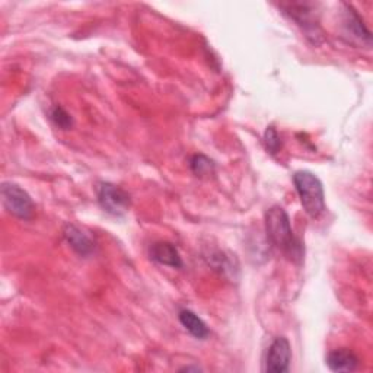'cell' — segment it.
<instances>
[{
	"instance_id": "6da1fadb",
	"label": "cell",
	"mask_w": 373,
	"mask_h": 373,
	"mask_svg": "<svg viewBox=\"0 0 373 373\" xmlns=\"http://www.w3.org/2000/svg\"><path fill=\"white\" fill-rule=\"evenodd\" d=\"M265 232L268 241L273 244L290 261L300 262L303 260V245L296 238L289 215L280 206L270 208L265 213Z\"/></svg>"
},
{
	"instance_id": "7a4b0ae2",
	"label": "cell",
	"mask_w": 373,
	"mask_h": 373,
	"mask_svg": "<svg viewBox=\"0 0 373 373\" xmlns=\"http://www.w3.org/2000/svg\"><path fill=\"white\" fill-rule=\"evenodd\" d=\"M293 184L303 210L312 219H318L325 212V194L320 178L310 171H297Z\"/></svg>"
},
{
	"instance_id": "3957f363",
	"label": "cell",
	"mask_w": 373,
	"mask_h": 373,
	"mask_svg": "<svg viewBox=\"0 0 373 373\" xmlns=\"http://www.w3.org/2000/svg\"><path fill=\"white\" fill-rule=\"evenodd\" d=\"M2 203L8 213L22 220L32 219L34 212H36L31 195L14 183L2 184Z\"/></svg>"
},
{
	"instance_id": "277c9868",
	"label": "cell",
	"mask_w": 373,
	"mask_h": 373,
	"mask_svg": "<svg viewBox=\"0 0 373 373\" xmlns=\"http://www.w3.org/2000/svg\"><path fill=\"white\" fill-rule=\"evenodd\" d=\"M96 197L99 206L113 216H123L130 208L128 193L111 183H99Z\"/></svg>"
},
{
	"instance_id": "5b68a950",
	"label": "cell",
	"mask_w": 373,
	"mask_h": 373,
	"mask_svg": "<svg viewBox=\"0 0 373 373\" xmlns=\"http://www.w3.org/2000/svg\"><path fill=\"white\" fill-rule=\"evenodd\" d=\"M292 360V347L286 337H277L271 343L265 357V372L283 373L289 370Z\"/></svg>"
},
{
	"instance_id": "8992f818",
	"label": "cell",
	"mask_w": 373,
	"mask_h": 373,
	"mask_svg": "<svg viewBox=\"0 0 373 373\" xmlns=\"http://www.w3.org/2000/svg\"><path fill=\"white\" fill-rule=\"evenodd\" d=\"M63 235H64V240L67 241V244H69L71 248L75 252H78L81 257H89L95 252L96 242L93 240V236L89 235L81 226L73 225V223L66 225Z\"/></svg>"
},
{
	"instance_id": "52a82bcc",
	"label": "cell",
	"mask_w": 373,
	"mask_h": 373,
	"mask_svg": "<svg viewBox=\"0 0 373 373\" xmlns=\"http://www.w3.org/2000/svg\"><path fill=\"white\" fill-rule=\"evenodd\" d=\"M149 255L155 262H158L160 265H166L171 268L183 267V258H181L178 250L175 248V245L169 244V242H155L149 248Z\"/></svg>"
},
{
	"instance_id": "ba28073f",
	"label": "cell",
	"mask_w": 373,
	"mask_h": 373,
	"mask_svg": "<svg viewBox=\"0 0 373 373\" xmlns=\"http://www.w3.org/2000/svg\"><path fill=\"white\" fill-rule=\"evenodd\" d=\"M310 5H302V4H293L287 5L286 14L299 25L303 28V31L308 34V37L317 39L318 34V25L314 21L312 12L308 9Z\"/></svg>"
},
{
	"instance_id": "9c48e42d",
	"label": "cell",
	"mask_w": 373,
	"mask_h": 373,
	"mask_svg": "<svg viewBox=\"0 0 373 373\" xmlns=\"http://www.w3.org/2000/svg\"><path fill=\"white\" fill-rule=\"evenodd\" d=\"M327 366L332 372H354L359 367V357L349 349H335L328 353Z\"/></svg>"
},
{
	"instance_id": "30bf717a",
	"label": "cell",
	"mask_w": 373,
	"mask_h": 373,
	"mask_svg": "<svg viewBox=\"0 0 373 373\" xmlns=\"http://www.w3.org/2000/svg\"><path fill=\"white\" fill-rule=\"evenodd\" d=\"M346 11H344V29L347 34L359 41H362V44L364 43L366 46H370V32L367 31L363 19L359 16V14L350 6V5H344Z\"/></svg>"
},
{
	"instance_id": "8fae6325",
	"label": "cell",
	"mask_w": 373,
	"mask_h": 373,
	"mask_svg": "<svg viewBox=\"0 0 373 373\" xmlns=\"http://www.w3.org/2000/svg\"><path fill=\"white\" fill-rule=\"evenodd\" d=\"M178 320L181 325L193 335L197 340H205L210 335V329L197 314H194L190 310H183L178 314Z\"/></svg>"
},
{
	"instance_id": "7c38bea8",
	"label": "cell",
	"mask_w": 373,
	"mask_h": 373,
	"mask_svg": "<svg viewBox=\"0 0 373 373\" xmlns=\"http://www.w3.org/2000/svg\"><path fill=\"white\" fill-rule=\"evenodd\" d=\"M191 171L197 175V177H206L215 173V163L213 160H210L208 156L205 155H195L193 156L191 162Z\"/></svg>"
},
{
	"instance_id": "4fadbf2b",
	"label": "cell",
	"mask_w": 373,
	"mask_h": 373,
	"mask_svg": "<svg viewBox=\"0 0 373 373\" xmlns=\"http://www.w3.org/2000/svg\"><path fill=\"white\" fill-rule=\"evenodd\" d=\"M208 258H209V262L213 265V268L220 271L223 276H228V273H233V270L236 268L233 265V261L230 260V257H228L223 251L212 252Z\"/></svg>"
},
{
	"instance_id": "5bb4252c",
	"label": "cell",
	"mask_w": 373,
	"mask_h": 373,
	"mask_svg": "<svg viewBox=\"0 0 373 373\" xmlns=\"http://www.w3.org/2000/svg\"><path fill=\"white\" fill-rule=\"evenodd\" d=\"M264 143H265L267 150H268L271 155H276V153L282 149L280 136H279L277 130H276L273 126L267 127V130H265V133H264Z\"/></svg>"
},
{
	"instance_id": "9a60e30c",
	"label": "cell",
	"mask_w": 373,
	"mask_h": 373,
	"mask_svg": "<svg viewBox=\"0 0 373 373\" xmlns=\"http://www.w3.org/2000/svg\"><path fill=\"white\" fill-rule=\"evenodd\" d=\"M50 118H51V121H53L57 127H60V128H63V130H69V128L72 127V124H73L72 117H71L69 114H67L61 107H54V108L51 110V113H50Z\"/></svg>"
},
{
	"instance_id": "2e32d148",
	"label": "cell",
	"mask_w": 373,
	"mask_h": 373,
	"mask_svg": "<svg viewBox=\"0 0 373 373\" xmlns=\"http://www.w3.org/2000/svg\"><path fill=\"white\" fill-rule=\"evenodd\" d=\"M181 370H185V372H190V370H194V372H200V370H203L200 366H185V367H183Z\"/></svg>"
}]
</instances>
